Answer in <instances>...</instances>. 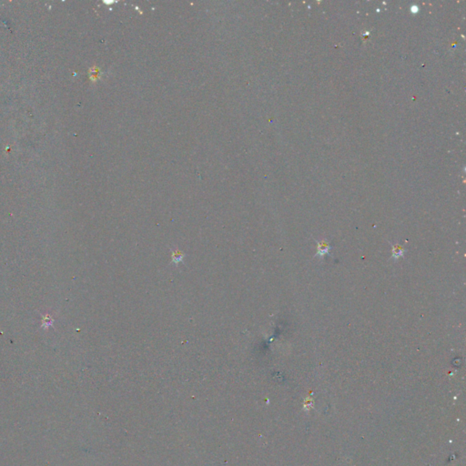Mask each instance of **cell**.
Instances as JSON below:
<instances>
[{
  "label": "cell",
  "mask_w": 466,
  "mask_h": 466,
  "mask_svg": "<svg viewBox=\"0 0 466 466\" xmlns=\"http://www.w3.org/2000/svg\"><path fill=\"white\" fill-rule=\"evenodd\" d=\"M404 254V250L400 245H394L393 248V255L392 258L394 260H398L399 258H402Z\"/></svg>",
  "instance_id": "obj_2"
},
{
  "label": "cell",
  "mask_w": 466,
  "mask_h": 466,
  "mask_svg": "<svg viewBox=\"0 0 466 466\" xmlns=\"http://www.w3.org/2000/svg\"><path fill=\"white\" fill-rule=\"evenodd\" d=\"M331 249V246L328 243L326 240H323L322 242H318V248H317V253L316 256H324L326 254H329V251Z\"/></svg>",
  "instance_id": "obj_1"
}]
</instances>
